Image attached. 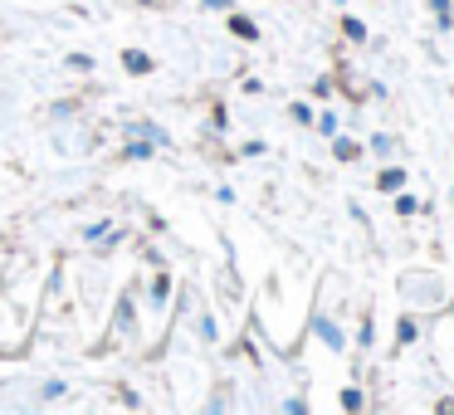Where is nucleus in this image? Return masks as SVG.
Here are the masks:
<instances>
[{
  "instance_id": "f257e3e1",
  "label": "nucleus",
  "mask_w": 454,
  "mask_h": 415,
  "mask_svg": "<svg viewBox=\"0 0 454 415\" xmlns=\"http://www.w3.org/2000/svg\"><path fill=\"white\" fill-rule=\"evenodd\" d=\"M401 181H405V171H381V191H401Z\"/></svg>"
},
{
  "instance_id": "39448f33",
  "label": "nucleus",
  "mask_w": 454,
  "mask_h": 415,
  "mask_svg": "<svg viewBox=\"0 0 454 415\" xmlns=\"http://www.w3.org/2000/svg\"><path fill=\"white\" fill-rule=\"evenodd\" d=\"M450 20H454V15H450Z\"/></svg>"
},
{
  "instance_id": "f03ea898",
  "label": "nucleus",
  "mask_w": 454,
  "mask_h": 415,
  "mask_svg": "<svg viewBox=\"0 0 454 415\" xmlns=\"http://www.w3.org/2000/svg\"><path fill=\"white\" fill-rule=\"evenodd\" d=\"M230 30H235V35H245V40H254V25H249V20H239V15H235V20H230Z\"/></svg>"
},
{
  "instance_id": "7ed1b4c3",
  "label": "nucleus",
  "mask_w": 454,
  "mask_h": 415,
  "mask_svg": "<svg viewBox=\"0 0 454 415\" xmlns=\"http://www.w3.org/2000/svg\"><path fill=\"white\" fill-rule=\"evenodd\" d=\"M128 69H137V74H147L152 64H147V54H128Z\"/></svg>"
},
{
  "instance_id": "20e7f679",
  "label": "nucleus",
  "mask_w": 454,
  "mask_h": 415,
  "mask_svg": "<svg viewBox=\"0 0 454 415\" xmlns=\"http://www.w3.org/2000/svg\"><path fill=\"white\" fill-rule=\"evenodd\" d=\"M206 5H215V11H225V5H230V0H206Z\"/></svg>"
}]
</instances>
